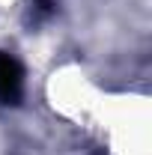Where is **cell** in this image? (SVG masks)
I'll return each mask as SVG.
<instances>
[{"instance_id": "cell-1", "label": "cell", "mask_w": 152, "mask_h": 155, "mask_svg": "<svg viewBox=\"0 0 152 155\" xmlns=\"http://www.w3.org/2000/svg\"><path fill=\"white\" fill-rule=\"evenodd\" d=\"M24 93V69L15 57L0 54V101L3 104H18Z\"/></svg>"}]
</instances>
